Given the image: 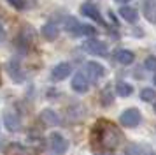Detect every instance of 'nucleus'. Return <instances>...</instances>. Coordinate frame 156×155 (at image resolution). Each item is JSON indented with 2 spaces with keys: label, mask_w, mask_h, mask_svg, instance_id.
<instances>
[{
  "label": "nucleus",
  "mask_w": 156,
  "mask_h": 155,
  "mask_svg": "<svg viewBox=\"0 0 156 155\" xmlns=\"http://www.w3.org/2000/svg\"><path fill=\"white\" fill-rule=\"evenodd\" d=\"M91 141L93 146L100 150V152H107L111 153L114 152L121 141V132L116 125H112L107 120H98L97 125L93 127L91 132Z\"/></svg>",
  "instance_id": "1"
},
{
  "label": "nucleus",
  "mask_w": 156,
  "mask_h": 155,
  "mask_svg": "<svg viewBox=\"0 0 156 155\" xmlns=\"http://www.w3.org/2000/svg\"><path fill=\"white\" fill-rule=\"evenodd\" d=\"M35 39H37L35 30H34L32 27H28V25H25V27H23V30H21V34L18 35V41H16V44H18V48L25 53V51H28V49L35 44Z\"/></svg>",
  "instance_id": "2"
},
{
  "label": "nucleus",
  "mask_w": 156,
  "mask_h": 155,
  "mask_svg": "<svg viewBox=\"0 0 156 155\" xmlns=\"http://www.w3.org/2000/svg\"><path fill=\"white\" fill-rule=\"evenodd\" d=\"M139 122H140V111L135 109V108H128L126 111H123L119 116V123L123 127H128V129L137 127Z\"/></svg>",
  "instance_id": "3"
},
{
  "label": "nucleus",
  "mask_w": 156,
  "mask_h": 155,
  "mask_svg": "<svg viewBox=\"0 0 156 155\" xmlns=\"http://www.w3.org/2000/svg\"><path fill=\"white\" fill-rule=\"evenodd\" d=\"M4 123L9 132H20L21 130V118L14 109H5L4 111Z\"/></svg>",
  "instance_id": "4"
},
{
  "label": "nucleus",
  "mask_w": 156,
  "mask_h": 155,
  "mask_svg": "<svg viewBox=\"0 0 156 155\" xmlns=\"http://www.w3.org/2000/svg\"><path fill=\"white\" fill-rule=\"evenodd\" d=\"M83 48L90 53V55H98V56H105L109 48L104 41H98V39H88V41L83 42Z\"/></svg>",
  "instance_id": "5"
},
{
  "label": "nucleus",
  "mask_w": 156,
  "mask_h": 155,
  "mask_svg": "<svg viewBox=\"0 0 156 155\" xmlns=\"http://www.w3.org/2000/svg\"><path fill=\"white\" fill-rule=\"evenodd\" d=\"M49 146L55 153H65L69 150V141L65 139L60 132H53L49 136Z\"/></svg>",
  "instance_id": "6"
},
{
  "label": "nucleus",
  "mask_w": 156,
  "mask_h": 155,
  "mask_svg": "<svg viewBox=\"0 0 156 155\" xmlns=\"http://www.w3.org/2000/svg\"><path fill=\"white\" fill-rule=\"evenodd\" d=\"M125 155H154L153 148L144 143H130L125 146Z\"/></svg>",
  "instance_id": "7"
},
{
  "label": "nucleus",
  "mask_w": 156,
  "mask_h": 155,
  "mask_svg": "<svg viewBox=\"0 0 156 155\" xmlns=\"http://www.w3.org/2000/svg\"><path fill=\"white\" fill-rule=\"evenodd\" d=\"M72 90L77 92V93H84L90 90V81L84 76V72H76L72 78Z\"/></svg>",
  "instance_id": "8"
},
{
  "label": "nucleus",
  "mask_w": 156,
  "mask_h": 155,
  "mask_svg": "<svg viewBox=\"0 0 156 155\" xmlns=\"http://www.w3.org/2000/svg\"><path fill=\"white\" fill-rule=\"evenodd\" d=\"M7 72H9V76H11V79H12L14 83H23V81H25V72H23L21 65H20L18 60H11V62L7 63Z\"/></svg>",
  "instance_id": "9"
},
{
  "label": "nucleus",
  "mask_w": 156,
  "mask_h": 155,
  "mask_svg": "<svg viewBox=\"0 0 156 155\" xmlns=\"http://www.w3.org/2000/svg\"><path fill=\"white\" fill-rule=\"evenodd\" d=\"M72 72V65L67 62H62L58 63V65H55L53 67V70H51V76H53V79L55 81H62V79H65V78H69Z\"/></svg>",
  "instance_id": "10"
},
{
  "label": "nucleus",
  "mask_w": 156,
  "mask_h": 155,
  "mask_svg": "<svg viewBox=\"0 0 156 155\" xmlns=\"http://www.w3.org/2000/svg\"><path fill=\"white\" fill-rule=\"evenodd\" d=\"M41 122H42L46 127H56L62 123V120H60V116H58L56 111H53V109H42V113H41Z\"/></svg>",
  "instance_id": "11"
},
{
  "label": "nucleus",
  "mask_w": 156,
  "mask_h": 155,
  "mask_svg": "<svg viewBox=\"0 0 156 155\" xmlns=\"http://www.w3.org/2000/svg\"><path fill=\"white\" fill-rule=\"evenodd\" d=\"M81 13L84 14V16H88V18L95 20L97 23H100V25H105V21L102 20V16H100L98 9L93 6V4H90V2H86V4H83V6H81Z\"/></svg>",
  "instance_id": "12"
},
{
  "label": "nucleus",
  "mask_w": 156,
  "mask_h": 155,
  "mask_svg": "<svg viewBox=\"0 0 156 155\" xmlns=\"http://www.w3.org/2000/svg\"><path fill=\"white\" fill-rule=\"evenodd\" d=\"M27 146L32 153H41L44 150V139L39 134H30L28 139H27Z\"/></svg>",
  "instance_id": "13"
},
{
  "label": "nucleus",
  "mask_w": 156,
  "mask_h": 155,
  "mask_svg": "<svg viewBox=\"0 0 156 155\" xmlns=\"http://www.w3.org/2000/svg\"><path fill=\"white\" fill-rule=\"evenodd\" d=\"M86 74L91 79H98V78H102L105 74V69L98 62H86Z\"/></svg>",
  "instance_id": "14"
},
{
  "label": "nucleus",
  "mask_w": 156,
  "mask_h": 155,
  "mask_svg": "<svg viewBox=\"0 0 156 155\" xmlns=\"http://www.w3.org/2000/svg\"><path fill=\"white\" fill-rule=\"evenodd\" d=\"M142 13L149 23H156V0H146L144 7H142Z\"/></svg>",
  "instance_id": "15"
},
{
  "label": "nucleus",
  "mask_w": 156,
  "mask_h": 155,
  "mask_svg": "<svg viewBox=\"0 0 156 155\" xmlns=\"http://www.w3.org/2000/svg\"><path fill=\"white\" fill-rule=\"evenodd\" d=\"M58 25L56 23H53V21H48L46 25L42 27V30H41V34H42L44 39H48V41H55L58 37Z\"/></svg>",
  "instance_id": "16"
},
{
  "label": "nucleus",
  "mask_w": 156,
  "mask_h": 155,
  "mask_svg": "<svg viewBox=\"0 0 156 155\" xmlns=\"http://www.w3.org/2000/svg\"><path fill=\"white\" fill-rule=\"evenodd\" d=\"M116 60L119 63H123V65H130L135 60V55L130 49H118L116 51Z\"/></svg>",
  "instance_id": "17"
},
{
  "label": "nucleus",
  "mask_w": 156,
  "mask_h": 155,
  "mask_svg": "<svg viewBox=\"0 0 156 155\" xmlns=\"http://www.w3.org/2000/svg\"><path fill=\"white\" fill-rule=\"evenodd\" d=\"M119 14H121V18H123V20L130 21V23H135V21H137V18H139L137 9H133V7H130V6L121 7V9H119Z\"/></svg>",
  "instance_id": "18"
},
{
  "label": "nucleus",
  "mask_w": 156,
  "mask_h": 155,
  "mask_svg": "<svg viewBox=\"0 0 156 155\" xmlns=\"http://www.w3.org/2000/svg\"><path fill=\"white\" fill-rule=\"evenodd\" d=\"M116 93L121 95V97H130L133 93V86L126 81H118L116 83Z\"/></svg>",
  "instance_id": "19"
},
{
  "label": "nucleus",
  "mask_w": 156,
  "mask_h": 155,
  "mask_svg": "<svg viewBox=\"0 0 156 155\" xmlns=\"http://www.w3.org/2000/svg\"><path fill=\"white\" fill-rule=\"evenodd\" d=\"M79 28H81V25H79V21L76 18H67L65 20V30L67 32H70L74 35H79Z\"/></svg>",
  "instance_id": "20"
},
{
  "label": "nucleus",
  "mask_w": 156,
  "mask_h": 155,
  "mask_svg": "<svg viewBox=\"0 0 156 155\" xmlns=\"http://www.w3.org/2000/svg\"><path fill=\"white\" fill-rule=\"evenodd\" d=\"M100 100L104 106H111L112 104V92H111V86H105L102 90V95H100Z\"/></svg>",
  "instance_id": "21"
},
{
  "label": "nucleus",
  "mask_w": 156,
  "mask_h": 155,
  "mask_svg": "<svg viewBox=\"0 0 156 155\" xmlns=\"http://www.w3.org/2000/svg\"><path fill=\"white\" fill-rule=\"evenodd\" d=\"M156 97V92L153 88H142L140 90V99L142 100H146V102H151V100H154Z\"/></svg>",
  "instance_id": "22"
},
{
  "label": "nucleus",
  "mask_w": 156,
  "mask_h": 155,
  "mask_svg": "<svg viewBox=\"0 0 156 155\" xmlns=\"http://www.w3.org/2000/svg\"><path fill=\"white\" fill-rule=\"evenodd\" d=\"M7 155H27V148L21 145H11L7 148Z\"/></svg>",
  "instance_id": "23"
},
{
  "label": "nucleus",
  "mask_w": 156,
  "mask_h": 155,
  "mask_svg": "<svg viewBox=\"0 0 156 155\" xmlns=\"http://www.w3.org/2000/svg\"><path fill=\"white\" fill-rule=\"evenodd\" d=\"M95 34H97V30L90 25H81V28H79V35H95Z\"/></svg>",
  "instance_id": "24"
},
{
  "label": "nucleus",
  "mask_w": 156,
  "mask_h": 155,
  "mask_svg": "<svg viewBox=\"0 0 156 155\" xmlns=\"http://www.w3.org/2000/svg\"><path fill=\"white\" fill-rule=\"evenodd\" d=\"M7 2L14 7V9H18V11H23V9L27 7V2H25V0H7Z\"/></svg>",
  "instance_id": "25"
},
{
  "label": "nucleus",
  "mask_w": 156,
  "mask_h": 155,
  "mask_svg": "<svg viewBox=\"0 0 156 155\" xmlns=\"http://www.w3.org/2000/svg\"><path fill=\"white\" fill-rule=\"evenodd\" d=\"M146 67L149 70H156V56H147L146 58Z\"/></svg>",
  "instance_id": "26"
},
{
  "label": "nucleus",
  "mask_w": 156,
  "mask_h": 155,
  "mask_svg": "<svg viewBox=\"0 0 156 155\" xmlns=\"http://www.w3.org/2000/svg\"><path fill=\"white\" fill-rule=\"evenodd\" d=\"M5 41V28H4V23H2V20H0V44Z\"/></svg>",
  "instance_id": "27"
},
{
  "label": "nucleus",
  "mask_w": 156,
  "mask_h": 155,
  "mask_svg": "<svg viewBox=\"0 0 156 155\" xmlns=\"http://www.w3.org/2000/svg\"><path fill=\"white\" fill-rule=\"evenodd\" d=\"M118 2H130V0H118Z\"/></svg>",
  "instance_id": "28"
},
{
  "label": "nucleus",
  "mask_w": 156,
  "mask_h": 155,
  "mask_svg": "<svg viewBox=\"0 0 156 155\" xmlns=\"http://www.w3.org/2000/svg\"><path fill=\"white\" fill-rule=\"evenodd\" d=\"M154 111H156V102H154Z\"/></svg>",
  "instance_id": "29"
},
{
  "label": "nucleus",
  "mask_w": 156,
  "mask_h": 155,
  "mask_svg": "<svg viewBox=\"0 0 156 155\" xmlns=\"http://www.w3.org/2000/svg\"><path fill=\"white\" fill-rule=\"evenodd\" d=\"M154 83H156V76H154Z\"/></svg>",
  "instance_id": "30"
}]
</instances>
